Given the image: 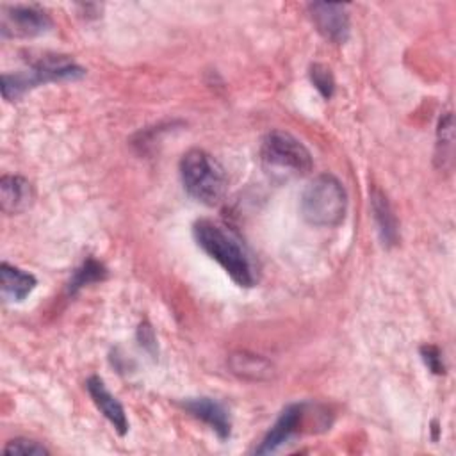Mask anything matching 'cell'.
I'll use <instances>...</instances> for the list:
<instances>
[{"mask_svg": "<svg viewBox=\"0 0 456 456\" xmlns=\"http://www.w3.org/2000/svg\"><path fill=\"white\" fill-rule=\"evenodd\" d=\"M192 235L198 246L216 260L239 287L249 289L255 285L256 276L253 264L240 240L226 230V226L212 219H198L192 226Z\"/></svg>", "mask_w": 456, "mask_h": 456, "instance_id": "6da1fadb", "label": "cell"}, {"mask_svg": "<svg viewBox=\"0 0 456 456\" xmlns=\"http://www.w3.org/2000/svg\"><path fill=\"white\" fill-rule=\"evenodd\" d=\"M260 160L265 173L274 180L305 176L314 167L308 148L292 134L283 130L269 132L260 146Z\"/></svg>", "mask_w": 456, "mask_h": 456, "instance_id": "7a4b0ae2", "label": "cell"}, {"mask_svg": "<svg viewBox=\"0 0 456 456\" xmlns=\"http://www.w3.org/2000/svg\"><path fill=\"white\" fill-rule=\"evenodd\" d=\"M299 207L306 223L328 228L337 226L346 217L347 194L338 178L324 173L305 187Z\"/></svg>", "mask_w": 456, "mask_h": 456, "instance_id": "3957f363", "label": "cell"}, {"mask_svg": "<svg viewBox=\"0 0 456 456\" xmlns=\"http://www.w3.org/2000/svg\"><path fill=\"white\" fill-rule=\"evenodd\" d=\"M180 178L183 189L205 205L221 201L226 191V176L219 162L205 150L192 148L180 159Z\"/></svg>", "mask_w": 456, "mask_h": 456, "instance_id": "277c9868", "label": "cell"}, {"mask_svg": "<svg viewBox=\"0 0 456 456\" xmlns=\"http://www.w3.org/2000/svg\"><path fill=\"white\" fill-rule=\"evenodd\" d=\"M86 75V69L68 59L66 55H45L32 64L28 71L4 73L2 75V94L5 100L14 102L21 98L28 89L59 80H78Z\"/></svg>", "mask_w": 456, "mask_h": 456, "instance_id": "5b68a950", "label": "cell"}, {"mask_svg": "<svg viewBox=\"0 0 456 456\" xmlns=\"http://www.w3.org/2000/svg\"><path fill=\"white\" fill-rule=\"evenodd\" d=\"M50 27V16L36 5H2L0 9V32L4 37H34Z\"/></svg>", "mask_w": 456, "mask_h": 456, "instance_id": "8992f818", "label": "cell"}, {"mask_svg": "<svg viewBox=\"0 0 456 456\" xmlns=\"http://www.w3.org/2000/svg\"><path fill=\"white\" fill-rule=\"evenodd\" d=\"M308 12L321 32L331 43H344L349 36V12L344 4L331 2H312L308 4Z\"/></svg>", "mask_w": 456, "mask_h": 456, "instance_id": "52a82bcc", "label": "cell"}, {"mask_svg": "<svg viewBox=\"0 0 456 456\" xmlns=\"http://www.w3.org/2000/svg\"><path fill=\"white\" fill-rule=\"evenodd\" d=\"M305 408L306 406L303 403L289 404L280 413V417L271 426V429L265 433V436L262 438V442L255 449V452L256 454H269V452H274L285 442H289L299 431V426H301V422L305 419V413H306Z\"/></svg>", "mask_w": 456, "mask_h": 456, "instance_id": "ba28073f", "label": "cell"}, {"mask_svg": "<svg viewBox=\"0 0 456 456\" xmlns=\"http://www.w3.org/2000/svg\"><path fill=\"white\" fill-rule=\"evenodd\" d=\"M183 410H187L194 419L205 422L207 426H210V429L221 438L226 440L232 433V420H230V413L224 408V404H221L216 399L210 397H191L187 401L182 403Z\"/></svg>", "mask_w": 456, "mask_h": 456, "instance_id": "9c48e42d", "label": "cell"}, {"mask_svg": "<svg viewBox=\"0 0 456 456\" xmlns=\"http://www.w3.org/2000/svg\"><path fill=\"white\" fill-rule=\"evenodd\" d=\"M86 388L93 399V403L96 404V408L102 411V415L112 424V428L118 431V435H126L128 431V419L125 413L123 404L109 392V388L105 387V383L102 381V378L98 376H91L86 381Z\"/></svg>", "mask_w": 456, "mask_h": 456, "instance_id": "30bf717a", "label": "cell"}, {"mask_svg": "<svg viewBox=\"0 0 456 456\" xmlns=\"http://www.w3.org/2000/svg\"><path fill=\"white\" fill-rule=\"evenodd\" d=\"M34 191L28 180L18 175H4L0 178V207L5 214H20L30 207Z\"/></svg>", "mask_w": 456, "mask_h": 456, "instance_id": "8fae6325", "label": "cell"}, {"mask_svg": "<svg viewBox=\"0 0 456 456\" xmlns=\"http://www.w3.org/2000/svg\"><path fill=\"white\" fill-rule=\"evenodd\" d=\"M226 363L232 374L246 381H267L274 376V365L264 356L255 353H248V351L232 353Z\"/></svg>", "mask_w": 456, "mask_h": 456, "instance_id": "7c38bea8", "label": "cell"}, {"mask_svg": "<svg viewBox=\"0 0 456 456\" xmlns=\"http://www.w3.org/2000/svg\"><path fill=\"white\" fill-rule=\"evenodd\" d=\"M37 285L32 273H27L7 262L0 264V287L2 296L9 301H23Z\"/></svg>", "mask_w": 456, "mask_h": 456, "instance_id": "4fadbf2b", "label": "cell"}, {"mask_svg": "<svg viewBox=\"0 0 456 456\" xmlns=\"http://www.w3.org/2000/svg\"><path fill=\"white\" fill-rule=\"evenodd\" d=\"M370 210L372 217L379 233V239L383 240L385 246H394L397 244L399 239V230H397V221L392 212V207L387 200V196L379 189L370 191Z\"/></svg>", "mask_w": 456, "mask_h": 456, "instance_id": "5bb4252c", "label": "cell"}, {"mask_svg": "<svg viewBox=\"0 0 456 456\" xmlns=\"http://www.w3.org/2000/svg\"><path fill=\"white\" fill-rule=\"evenodd\" d=\"M452 114L445 112L438 121L436 130V159L442 160V166L445 160L452 159V142H454V132H452Z\"/></svg>", "mask_w": 456, "mask_h": 456, "instance_id": "9a60e30c", "label": "cell"}, {"mask_svg": "<svg viewBox=\"0 0 456 456\" xmlns=\"http://www.w3.org/2000/svg\"><path fill=\"white\" fill-rule=\"evenodd\" d=\"M107 276V269L94 258H87L75 273L73 278L69 281V290L75 292L77 289L94 283V281H102Z\"/></svg>", "mask_w": 456, "mask_h": 456, "instance_id": "2e32d148", "label": "cell"}, {"mask_svg": "<svg viewBox=\"0 0 456 456\" xmlns=\"http://www.w3.org/2000/svg\"><path fill=\"white\" fill-rule=\"evenodd\" d=\"M308 75H310V80H312V84L315 86V89H317L326 100L333 96V91H335V78H333L331 69H330L328 66L315 62V64L310 66Z\"/></svg>", "mask_w": 456, "mask_h": 456, "instance_id": "e0dca14e", "label": "cell"}, {"mask_svg": "<svg viewBox=\"0 0 456 456\" xmlns=\"http://www.w3.org/2000/svg\"><path fill=\"white\" fill-rule=\"evenodd\" d=\"M4 452L5 454H20V456H46V454H50V451L43 444L30 440V438H14V440L7 442L4 447Z\"/></svg>", "mask_w": 456, "mask_h": 456, "instance_id": "ac0fdd59", "label": "cell"}, {"mask_svg": "<svg viewBox=\"0 0 456 456\" xmlns=\"http://www.w3.org/2000/svg\"><path fill=\"white\" fill-rule=\"evenodd\" d=\"M420 356L426 363V367L433 372V374H444L445 367H444V360H442V353L436 346L426 344L420 347Z\"/></svg>", "mask_w": 456, "mask_h": 456, "instance_id": "d6986e66", "label": "cell"}, {"mask_svg": "<svg viewBox=\"0 0 456 456\" xmlns=\"http://www.w3.org/2000/svg\"><path fill=\"white\" fill-rule=\"evenodd\" d=\"M137 340H139V346L142 349H146L151 356L157 354V338H155V333L151 330V326L148 322H141L139 328H137Z\"/></svg>", "mask_w": 456, "mask_h": 456, "instance_id": "ffe728a7", "label": "cell"}]
</instances>
